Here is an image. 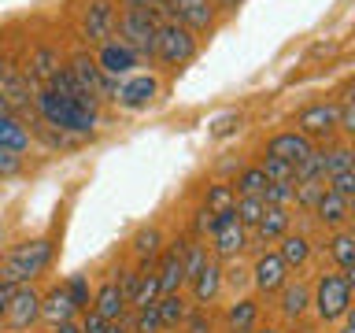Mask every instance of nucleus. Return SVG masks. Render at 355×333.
<instances>
[{
    "label": "nucleus",
    "mask_w": 355,
    "mask_h": 333,
    "mask_svg": "<svg viewBox=\"0 0 355 333\" xmlns=\"http://www.w3.org/2000/svg\"><path fill=\"white\" fill-rule=\"evenodd\" d=\"M233 207V185H211L207 189V211H226Z\"/></svg>",
    "instance_id": "ea45409f"
},
{
    "label": "nucleus",
    "mask_w": 355,
    "mask_h": 333,
    "mask_svg": "<svg viewBox=\"0 0 355 333\" xmlns=\"http://www.w3.org/2000/svg\"><path fill=\"white\" fill-rule=\"evenodd\" d=\"M337 130H340V133H355V104H352V85L344 89V100L337 104Z\"/></svg>",
    "instance_id": "4c0bfd02"
},
{
    "label": "nucleus",
    "mask_w": 355,
    "mask_h": 333,
    "mask_svg": "<svg viewBox=\"0 0 355 333\" xmlns=\"http://www.w3.org/2000/svg\"><path fill=\"white\" fill-rule=\"evenodd\" d=\"M67 71H71V78H74V82L82 85L93 100H100V96H115V89H119L115 78H107L104 71H100L93 56H74Z\"/></svg>",
    "instance_id": "0eeeda50"
},
{
    "label": "nucleus",
    "mask_w": 355,
    "mask_h": 333,
    "mask_svg": "<svg viewBox=\"0 0 355 333\" xmlns=\"http://www.w3.org/2000/svg\"><path fill=\"white\" fill-rule=\"evenodd\" d=\"M55 333H82V330H78L74 322H60V326H55Z\"/></svg>",
    "instance_id": "09e8293b"
},
{
    "label": "nucleus",
    "mask_w": 355,
    "mask_h": 333,
    "mask_svg": "<svg viewBox=\"0 0 355 333\" xmlns=\"http://www.w3.org/2000/svg\"><path fill=\"white\" fill-rule=\"evenodd\" d=\"M126 8H163V0H126Z\"/></svg>",
    "instance_id": "a18cd8bd"
},
{
    "label": "nucleus",
    "mask_w": 355,
    "mask_h": 333,
    "mask_svg": "<svg viewBox=\"0 0 355 333\" xmlns=\"http://www.w3.org/2000/svg\"><path fill=\"white\" fill-rule=\"evenodd\" d=\"M182 252H185V241H174L171 248L163 252L159 259V271H155V278H159V293H178V285L185 282L182 278Z\"/></svg>",
    "instance_id": "dca6fc26"
},
{
    "label": "nucleus",
    "mask_w": 355,
    "mask_h": 333,
    "mask_svg": "<svg viewBox=\"0 0 355 333\" xmlns=\"http://www.w3.org/2000/svg\"><path fill=\"white\" fill-rule=\"evenodd\" d=\"M263 207H266V204H263L259 196H241V200H233V215H237V222H241L244 230L255 226V222L263 219Z\"/></svg>",
    "instance_id": "2f4dec72"
},
{
    "label": "nucleus",
    "mask_w": 355,
    "mask_h": 333,
    "mask_svg": "<svg viewBox=\"0 0 355 333\" xmlns=\"http://www.w3.org/2000/svg\"><path fill=\"white\" fill-rule=\"evenodd\" d=\"M155 307H159V326H178V322H185V300L178 296V293H166L155 300Z\"/></svg>",
    "instance_id": "c85d7f7f"
},
{
    "label": "nucleus",
    "mask_w": 355,
    "mask_h": 333,
    "mask_svg": "<svg viewBox=\"0 0 355 333\" xmlns=\"http://www.w3.org/2000/svg\"><path fill=\"white\" fill-rule=\"evenodd\" d=\"M326 155V178L333 174H348L352 171V148L348 144H333V148H322Z\"/></svg>",
    "instance_id": "473e14b6"
},
{
    "label": "nucleus",
    "mask_w": 355,
    "mask_h": 333,
    "mask_svg": "<svg viewBox=\"0 0 355 333\" xmlns=\"http://www.w3.org/2000/svg\"><path fill=\"white\" fill-rule=\"evenodd\" d=\"M0 89H4L8 111H11V108H19L22 115H30V108H33V100H30V85H26V78L15 74L8 63L0 67Z\"/></svg>",
    "instance_id": "f3484780"
},
{
    "label": "nucleus",
    "mask_w": 355,
    "mask_h": 333,
    "mask_svg": "<svg viewBox=\"0 0 355 333\" xmlns=\"http://www.w3.org/2000/svg\"><path fill=\"white\" fill-rule=\"evenodd\" d=\"M104 333H126V326H122V318H115V322H107Z\"/></svg>",
    "instance_id": "8fccbe9b"
},
{
    "label": "nucleus",
    "mask_w": 355,
    "mask_h": 333,
    "mask_svg": "<svg viewBox=\"0 0 355 333\" xmlns=\"http://www.w3.org/2000/svg\"><path fill=\"white\" fill-rule=\"evenodd\" d=\"M255 333H277V330H270V326H266V330H255Z\"/></svg>",
    "instance_id": "864d4df0"
},
{
    "label": "nucleus",
    "mask_w": 355,
    "mask_h": 333,
    "mask_svg": "<svg viewBox=\"0 0 355 333\" xmlns=\"http://www.w3.org/2000/svg\"><path fill=\"white\" fill-rule=\"evenodd\" d=\"M159 307L148 304V307H137V322H133V333H159Z\"/></svg>",
    "instance_id": "58836bf2"
},
{
    "label": "nucleus",
    "mask_w": 355,
    "mask_h": 333,
    "mask_svg": "<svg viewBox=\"0 0 355 333\" xmlns=\"http://www.w3.org/2000/svg\"><path fill=\"white\" fill-rule=\"evenodd\" d=\"M211 233H215V252L222 255V259L241 255L244 244H248V233H244V226L237 222V215H233V207L211 211Z\"/></svg>",
    "instance_id": "423d86ee"
},
{
    "label": "nucleus",
    "mask_w": 355,
    "mask_h": 333,
    "mask_svg": "<svg viewBox=\"0 0 355 333\" xmlns=\"http://www.w3.org/2000/svg\"><path fill=\"white\" fill-rule=\"evenodd\" d=\"M52 259V244L49 241H26V244H19L15 252L8 255L4 263H0V285H8V289H19V285H30L33 278H37L44 266H49Z\"/></svg>",
    "instance_id": "f257e3e1"
},
{
    "label": "nucleus",
    "mask_w": 355,
    "mask_h": 333,
    "mask_svg": "<svg viewBox=\"0 0 355 333\" xmlns=\"http://www.w3.org/2000/svg\"><path fill=\"white\" fill-rule=\"evenodd\" d=\"M74 304H71V293H67V285H55L49 296L41 300V318L52 322V326H60V322H71L74 318Z\"/></svg>",
    "instance_id": "6ab92c4d"
},
{
    "label": "nucleus",
    "mask_w": 355,
    "mask_h": 333,
    "mask_svg": "<svg viewBox=\"0 0 355 333\" xmlns=\"http://www.w3.org/2000/svg\"><path fill=\"white\" fill-rule=\"evenodd\" d=\"M259 171L266 174V182H296V166H288L285 160H274V155H266Z\"/></svg>",
    "instance_id": "e433bc0d"
},
{
    "label": "nucleus",
    "mask_w": 355,
    "mask_h": 333,
    "mask_svg": "<svg viewBox=\"0 0 355 333\" xmlns=\"http://www.w3.org/2000/svg\"><path fill=\"white\" fill-rule=\"evenodd\" d=\"M115 8H111V0H89L85 11H82V33L85 41L93 44H104L111 41V30H115Z\"/></svg>",
    "instance_id": "9d476101"
},
{
    "label": "nucleus",
    "mask_w": 355,
    "mask_h": 333,
    "mask_svg": "<svg viewBox=\"0 0 355 333\" xmlns=\"http://www.w3.org/2000/svg\"><path fill=\"white\" fill-rule=\"evenodd\" d=\"M211 4H215V8H222V11H233V8L241 4V0H211Z\"/></svg>",
    "instance_id": "de8ad7c7"
},
{
    "label": "nucleus",
    "mask_w": 355,
    "mask_h": 333,
    "mask_svg": "<svg viewBox=\"0 0 355 333\" xmlns=\"http://www.w3.org/2000/svg\"><path fill=\"white\" fill-rule=\"evenodd\" d=\"M8 322L15 330H26L33 318H41V296L33 293L30 285H19V289H11V296H8Z\"/></svg>",
    "instance_id": "4468645a"
},
{
    "label": "nucleus",
    "mask_w": 355,
    "mask_h": 333,
    "mask_svg": "<svg viewBox=\"0 0 355 333\" xmlns=\"http://www.w3.org/2000/svg\"><path fill=\"white\" fill-rule=\"evenodd\" d=\"M315 311L322 322H337L352 307V278L348 274H322L315 285Z\"/></svg>",
    "instance_id": "39448f33"
},
{
    "label": "nucleus",
    "mask_w": 355,
    "mask_h": 333,
    "mask_svg": "<svg viewBox=\"0 0 355 333\" xmlns=\"http://www.w3.org/2000/svg\"><path fill=\"white\" fill-rule=\"evenodd\" d=\"M119 22V41L133 49L137 56H152L155 52V30H159V19H155V8H126Z\"/></svg>",
    "instance_id": "7ed1b4c3"
},
{
    "label": "nucleus",
    "mask_w": 355,
    "mask_h": 333,
    "mask_svg": "<svg viewBox=\"0 0 355 333\" xmlns=\"http://www.w3.org/2000/svg\"><path fill=\"white\" fill-rule=\"evenodd\" d=\"M133 255L141 259V266H148L155 255H159V230H141L137 237H133Z\"/></svg>",
    "instance_id": "7c9ffc66"
},
{
    "label": "nucleus",
    "mask_w": 355,
    "mask_h": 333,
    "mask_svg": "<svg viewBox=\"0 0 355 333\" xmlns=\"http://www.w3.org/2000/svg\"><path fill=\"white\" fill-rule=\"evenodd\" d=\"M204 263H207L204 244H185V252H182V278H185V282H193Z\"/></svg>",
    "instance_id": "f704fd0d"
},
{
    "label": "nucleus",
    "mask_w": 355,
    "mask_h": 333,
    "mask_svg": "<svg viewBox=\"0 0 355 333\" xmlns=\"http://www.w3.org/2000/svg\"><path fill=\"white\" fill-rule=\"evenodd\" d=\"M0 115H11V111H8V100H4V89H0Z\"/></svg>",
    "instance_id": "3c124183"
},
{
    "label": "nucleus",
    "mask_w": 355,
    "mask_h": 333,
    "mask_svg": "<svg viewBox=\"0 0 355 333\" xmlns=\"http://www.w3.org/2000/svg\"><path fill=\"white\" fill-rule=\"evenodd\" d=\"M60 71V56H55L52 49H33L30 52V63H26V82L33 85H49L52 82V74Z\"/></svg>",
    "instance_id": "412c9836"
},
{
    "label": "nucleus",
    "mask_w": 355,
    "mask_h": 333,
    "mask_svg": "<svg viewBox=\"0 0 355 333\" xmlns=\"http://www.w3.org/2000/svg\"><path fill=\"white\" fill-rule=\"evenodd\" d=\"M307 304H311V293H307V285H293V282H285L282 285V315L285 318H300L307 311Z\"/></svg>",
    "instance_id": "393cba45"
},
{
    "label": "nucleus",
    "mask_w": 355,
    "mask_h": 333,
    "mask_svg": "<svg viewBox=\"0 0 355 333\" xmlns=\"http://www.w3.org/2000/svg\"><path fill=\"white\" fill-rule=\"evenodd\" d=\"M263 189H266V174L259 171V166H248V171H241L237 185H233V193H241V196H259V200H263Z\"/></svg>",
    "instance_id": "72a5a7b5"
},
{
    "label": "nucleus",
    "mask_w": 355,
    "mask_h": 333,
    "mask_svg": "<svg viewBox=\"0 0 355 333\" xmlns=\"http://www.w3.org/2000/svg\"><path fill=\"white\" fill-rule=\"evenodd\" d=\"M93 311L104 322H115V318H122V311H126V296H122V289H119V282H104L96 289V296H93Z\"/></svg>",
    "instance_id": "a211bd4d"
},
{
    "label": "nucleus",
    "mask_w": 355,
    "mask_h": 333,
    "mask_svg": "<svg viewBox=\"0 0 355 333\" xmlns=\"http://www.w3.org/2000/svg\"><path fill=\"white\" fill-rule=\"evenodd\" d=\"M337 333H355V322H348V326H344V330H337Z\"/></svg>",
    "instance_id": "603ef678"
},
{
    "label": "nucleus",
    "mask_w": 355,
    "mask_h": 333,
    "mask_svg": "<svg viewBox=\"0 0 355 333\" xmlns=\"http://www.w3.org/2000/svg\"><path fill=\"white\" fill-rule=\"evenodd\" d=\"M189 333H211V322L204 315H193L189 318Z\"/></svg>",
    "instance_id": "37998d69"
},
{
    "label": "nucleus",
    "mask_w": 355,
    "mask_h": 333,
    "mask_svg": "<svg viewBox=\"0 0 355 333\" xmlns=\"http://www.w3.org/2000/svg\"><path fill=\"white\" fill-rule=\"evenodd\" d=\"M252 282L259 293H274V289H282L288 282V266L282 263V255L277 252H263L259 259L252 266Z\"/></svg>",
    "instance_id": "2eb2a0df"
},
{
    "label": "nucleus",
    "mask_w": 355,
    "mask_h": 333,
    "mask_svg": "<svg viewBox=\"0 0 355 333\" xmlns=\"http://www.w3.org/2000/svg\"><path fill=\"white\" fill-rule=\"evenodd\" d=\"M237 126H241V115L237 111H226V115H218L215 122H211V133H215V137H230Z\"/></svg>",
    "instance_id": "79ce46f5"
},
{
    "label": "nucleus",
    "mask_w": 355,
    "mask_h": 333,
    "mask_svg": "<svg viewBox=\"0 0 355 333\" xmlns=\"http://www.w3.org/2000/svg\"><path fill=\"white\" fill-rule=\"evenodd\" d=\"M155 93H159V82H155L152 74H133L126 78L119 89H115V100L122 108H130V111H141V108H148Z\"/></svg>",
    "instance_id": "f8f14e48"
},
{
    "label": "nucleus",
    "mask_w": 355,
    "mask_h": 333,
    "mask_svg": "<svg viewBox=\"0 0 355 333\" xmlns=\"http://www.w3.org/2000/svg\"><path fill=\"white\" fill-rule=\"evenodd\" d=\"M8 296H11V289H8V285H0V315L8 311Z\"/></svg>",
    "instance_id": "49530a36"
},
{
    "label": "nucleus",
    "mask_w": 355,
    "mask_h": 333,
    "mask_svg": "<svg viewBox=\"0 0 355 333\" xmlns=\"http://www.w3.org/2000/svg\"><path fill=\"white\" fill-rule=\"evenodd\" d=\"M159 296H163V293H159V278H155L152 266H144V274H141V282H137V293H133L130 304H133V307H148V304H155Z\"/></svg>",
    "instance_id": "c756f323"
},
{
    "label": "nucleus",
    "mask_w": 355,
    "mask_h": 333,
    "mask_svg": "<svg viewBox=\"0 0 355 333\" xmlns=\"http://www.w3.org/2000/svg\"><path fill=\"white\" fill-rule=\"evenodd\" d=\"M315 215H318L322 226H340V222L348 219V196L333 193V189L326 185V189H322V196L315 200Z\"/></svg>",
    "instance_id": "aec40b11"
},
{
    "label": "nucleus",
    "mask_w": 355,
    "mask_h": 333,
    "mask_svg": "<svg viewBox=\"0 0 355 333\" xmlns=\"http://www.w3.org/2000/svg\"><path fill=\"white\" fill-rule=\"evenodd\" d=\"M259 241H277L288 233V207H263V219L255 222Z\"/></svg>",
    "instance_id": "b1692460"
},
{
    "label": "nucleus",
    "mask_w": 355,
    "mask_h": 333,
    "mask_svg": "<svg viewBox=\"0 0 355 333\" xmlns=\"http://www.w3.org/2000/svg\"><path fill=\"white\" fill-rule=\"evenodd\" d=\"M218 289H222V266L215 259H207L204 266H200V274L193 278V296H196V304H211V300L218 296Z\"/></svg>",
    "instance_id": "4be33fe9"
},
{
    "label": "nucleus",
    "mask_w": 355,
    "mask_h": 333,
    "mask_svg": "<svg viewBox=\"0 0 355 333\" xmlns=\"http://www.w3.org/2000/svg\"><path fill=\"white\" fill-rule=\"evenodd\" d=\"M152 56L163 60L166 67H185L196 56V33L185 30L182 22L166 19V22H159V30H155V52Z\"/></svg>",
    "instance_id": "20e7f679"
},
{
    "label": "nucleus",
    "mask_w": 355,
    "mask_h": 333,
    "mask_svg": "<svg viewBox=\"0 0 355 333\" xmlns=\"http://www.w3.org/2000/svg\"><path fill=\"white\" fill-rule=\"evenodd\" d=\"M255 318H259V307H255L252 300H237V304L230 307V315H226L233 333H252L255 330Z\"/></svg>",
    "instance_id": "bb28decb"
},
{
    "label": "nucleus",
    "mask_w": 355,
    "mask_h": 333,
    "mask_svg": "<svg viewBox=\"0 0 355 333\" xmlns=\"http://www.w3.org/2000/svg\"><path fill=\"white\" fill-rule=\"evenodd\" d=\"M196 233H211V211L207 207L200 211V219H196Z\"/></svg>",
    "instance_id": "c03bdc74"
},
{
    "label": "nucleus",
    "mask_w": 355,
    "mask_h": 333,
    "mask_svg": "<svg viewBox=\"0 0 355 333\" xmlns=\"http://www.w3.org/2000/svg\"><path fill=\"white\" fill-rule=\"evenodd\" d=\"M67 293H71V304L78 311L89 307V282H85V274H74L71 282H67Z\"/></svg>",
    "instance_id": "a19ab883"
},
{
    "label": "nucleus",
    "mask_w": 355,
    "mask_h": 333,
    "mask_svg": "<svg viewBox=\"0 0 355 333\" xmlns=\"http://www.w3.org/2000/svg\"><path fill=\"white\" fill-rule=\"evenodd\" d=\"M30 144V133L22 130V122L15 115H0V148L8 152H22Z\"/></svg>",
    "instance_id": "a878e982"
},
{
    "label": "nucleus",
    "mask_w": 355,
    "mask_h": 333,
    "mask_svg": "<svg viewBox=\"0 0 355 333\" xmlns=\"http://www.w3.org/2000/svg\"><path fill=\"white\" fill-rule=\"evenodd\" d=\"M163 8L171 11L174 22H182L193 33L215 26V4L211 0H163Z\"/></svg>",
    "instance_id": "1a4fd4ad"
},
{
    "label": "nucleus",
    "mask_w": 355,
    "mask_h": 333,
    "mask_svg": "<svg viewBox=\"0 0 355 333\" xmlns=\"http://www.w3.org/2000/svg\"><path fill=\"white\" fill-rule=\"evenodd\" d=\"M311 152H315V141L304 137V133H296V130L277 133V137H270V144H266V155H274V160H285L288 166H300Z\"/></svg>",
    "instance_id": "9b49d317"
},
{
    "label": "nucleus",
    "mask_w": 355,
    "mask_h": 333,
    "mask_svg": "<svg viewBox=\"0 0 355 333\" xmlns=\"http://www.w3.org/2000/svg\"><path fill=\"white\" fill-rule=\"evenodd\" d=\"M329 252H333V259H337L340 274L352 278V271H355V237L352 233H337V237L329 241Z\"/></svg>",
    "instance_id": "cd10ccee"
},
{
    "label": "nucleus",
    "mask_w": 355,
    "mask_h": 333,
    "mask_svg": "<svg viewBox=\"0 0 355 333\" xmlns=\"http://www.w3.org/2000/svg\"><path fill=\"white\" fill-rule=\"evenodd\" d=\"M296 133H304V137H333L337 133V104L318 100V104L304 108L296 115Z\"/></svg>",
    "instance_id": "6e6552de"
},
{
    "label": "nucleus",
    "mask_w": 355,
    "mask_h": 333,
    "mask_svg": "<svg viewBox=\"0 0 355 333\" xmlns=\"http://www.w3.org/2000/svg\"><path fill=\"white\" fill-rule=\"evenodd\" d=\"M282 241V248H277V255H282V263L293 271V266H304L307 263V255H311V241L304 237V233H285V237H277Z\"/></svg>",
    "instance_id": "5701e85b"
},
{
    "label": "nucleus",
    "mask_w": 355,
    "mask_h": 333,
    "mask_svg": "<svg viewBox=\"0 0 355 333\" xmlns=\"http://www.w3.org/2000/svg\"><path fill=\"white\" fill-rule=\"evenodd\" d=\"M137 60H141V56L133 52V49H126L119 37H115V41H104V44H100V52H96V67H100L107 78L130 74L133 67H137Z\"/></svg>",
    "instance_id": "ddd939ff"
},
{
    "label": "nucleus",
    "mask_w": 355,
    "mask_h": 333,
    "mask_svg": "<svg viewBox=\"0 0 355 333\" xmlns=\"http://www.w3.org/2000/svg\"><path fill=\"white\" fill-rule=\"evenodd\" d=\"M33 108H37V115H41L44 122H49V126H55V130L89 133V130H93V122H96L93 111H85V108L71 104V100L55 96L49 85H41L37 93H33Z\"/></svg>",
    "instance_id": "f03ea898"
},
{
    "label": "nucleus",
    "mask_w": 355,
    "mask_h": 333,
    "mask_svg": "<svg viewBox=\"0 0 355 333\" xmlns=\"http://www.w3.org/2000/svg\"><path fill=\"white\" fill-rule=\"evenodd\" d=\"M263 204L266 207H288L293 204V182H266Z\"/></svg>",
    "instance_id": "c9c22d12"
}]
</instances>
